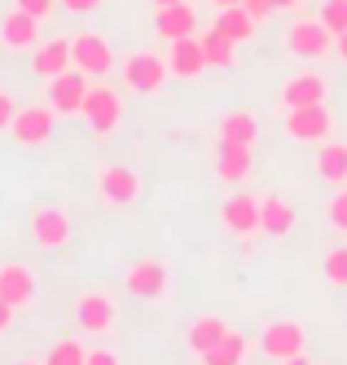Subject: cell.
Returning <instances> with one entry per match:
<instances>
[{"label": "cell", "instance_id": "obj_1", "mask_svg": "<svg viewBox=\"0 0 347 365\" xmlns=\"http://www.w3.org/2000/svg\"><path fill=\"white\" fill-rule=\"evenodd\" d=\"M172 80V71H167V53H154V48H137V53H128L123 58V84L128 93H137V97H154V93H163V84Z\"/></svg>", "mask_w": 347, "mask_h": 365}, {"label": "cell", "instance_id": "obj_2", "mask_svg": "<svg viewBox=\"0 0 347 365\" xmlns=\"http://www.w3.org/2000/svg\"><path fill=\"white\" fill-rule=\"evenodd\" d=\"M84 119H88V128H93V137L97 141H105V137H115V128L123 123V97L110 88V84H93L88 88V97H84Z\"/></svg>", "mask_w": 347, "mask_h": 365}, {"label": "cell", "instance_id": "obj_3", "mask_svg": "<svg viewBox=\"0 0 347 365\" xmlns=\"http://www.w3.org/2000/svg\"><path fill=\"white\" fill-rule=\"evenodd\" d=\"M286 44H290V53H295V58H304V62H321V58L334 53V31L326 27L321 18H299V22H290Z\"/></svg>", "mask_w": 347, "mask_h": 365}, {"label": "cell", "instance_id": "obj_4", "mask_svg": "<svg viewBox=\"0 0 347 365\" xmlns=\"http://www.w3.org/2000/svg\"><path fill=\"white\" fill-rule=\"evenodd\" d=\"M281 128H286V137H290V141H299V145H326V141H330V133H334V119H330L326 101H321V106L286 110Z\"/></svg>", "mask_w": 347, "mask_h": 365}, {"label": "cell", "instance_id": "obj_5", "mask_svg": "<svg viewBox=\"0 0 347 365\" xmlns=\"http://www.w3.org/2000/svg\"><path fill=\"white\" fill-rule=\"evenodd\" d=\"M304 344H308L304 322H290V317L269 322V326L259 330V352L269 356L273 365H277V361H290V356H304Z\"/></svg>", "mask_w": 347, "mask_h": 365}, {"label": "cell", "instance_id": "obj_6", "mask_svg": "<svg viewBox=\"0 0 347 365\" xmlns=\"http://www.w3.org/2000/svg\"><path fill=\"white\" fill-rule=\"evenodd\" d=\"M71 62H75V71H84L88 80H105L110 66H115V48H110V40L97 36V31H79L71 40Z\"/></svg>", "mask_w": 347, "mask_h": 365}, {"label": "cell", "instance_id": "obj_7", "mask_svg": "<svg viewBox=\"0 0 347 365\" xmlns=\"http://www.w3.org/2000/svg\"><path fill=\"white\" fill-rule=\"evenodd\" d=\"M97 198L105 207H132L141 198V176L123 163H105L97 168Z\"/></svg>", "mask_w": 347, "mask_h": 365}, {"label": "cell", "instance_id": "obj_8", "mask_svg": "<svg viewBox=\"0 0 347 365\" xmlns=\"http://www.w3.org/2000/svg\"><path fill=\"white\" fill-rule=\"evenodd\" d=\"M53 123H58V110H53V106H18L9 137L18 145H26V150H36V145L53 141Z\"/></svg>", "mask_w": 347, "mask_h": 365}, {"label": "cell", "instance_id": "obj_9", "mask_svg": "<svg viewBox=\"0 0 347 365\" xmlns=\"http://www.w3.org/2000/svg\"><path fill=\"white\" fill-rule=\"evenodd\" d=\"M330 93V80L321 71H299L290 75V80H281V93H277V106L281 110H299V106H321Z\"/></svg>", "mask_w": 347, "mask_h": 365}, {"label": "cell", "instance_id": "obj_10", "mask_svg": "<svg viewBox=\"0 0 347 365\" xmlns=\"http://www.w3.org/2000/svg\"><path fill=\"white\" fill-rule=\"evenodd\" d=\"M26 229H31V242L44 247V251H58L71 242V216L62 212L58 202H44L31 212V220H26Z\"/></svg>", "mask_w": 347, "mask_h": 365}, {"label": "cell", "instance_id": "obj_11", "mask_svg": "<svg viewBox=\"0 0 347 365\" xmlns=\"http://www.w3.org/2000/svg\"><path fill=\"white\" fill-rule=\"evenodd\" d=\"M167 282H172V273H167L163 259H137V264H128V273H123L128 295L150 299V304L167 295Z\"/></svg>", "mask_w": 347, "mask_h": 365}, {"label": "cell", "instance_id": "obj_12", "mask_svg": "<svg viewBox=\"0 0 347 365\" xmlns=\"http://www.w3.org/2000/svg\"><path fill=\"white\" fill-rule=\"evenodd\" d=\"M75 322L84 334H110L115 322H119V308L110 295H101V291H84L75 299Z\"/></svg>", "mask_w": 347, "mask_h": 365}, {"label": "cell", "instance_id": "obj_13", "mask_svg": "<svg viewBox=\"0 0 347 365\" xmlns=\"http://www.w3.org/2000/svg\"><path fill=\"white\" fill-rule=\"evenodd\" d=\"M88 75L84 71H62L58 80H48V106L58 115H84V97H88Z\"/></svg>", "mask_w": 347, "mask_h": 365}, {"label": "cell", "instance_id": "obj_14", "mask_svg": "<svg viewBox=\"0 0 347 365\" xmlns=\"http://www.w3.org/2000/svg\"><path fill=\"white\" fill-rule=\"evenodd\" d=\"M220 225L233 238H251L259 233V194H229L220 207Z\"/></svg>", "mask_w": 347, "mask_h": 365}, {"label": "cell", "instance_id": "obj_15", "mask_svg": "<svg viewBox=\"0 0 347 365\" xmlns=\"http://www.w3.org/2000/svg\"><path fill=\"white\" fill-rule=\"evenodd\" d=\"M40 27H44L40 18H31L26 9L14 5L5 18H0V44L14 48V53H31V48L40 44Z\"/></svg>", "mask_w": 347, "mask_h": 365}, {"label": "cell", "instance_id": "obj_16", "mask_svg": "<svg viewBox=\"0 0 347 365\" xmlns=\"http://www.w3.org/2000/svg\"><path fill=\"white\" fill-rule=\"evenodd\" d=\"M71 40H40L31 48V80H58L62 71H71Z\"/></svg>", "mask_w": 347, "mask_h": 365}, {"label": "cell", "instance_id": "obj_17", "mask_svg": "<svg viewBox=\"0 0 347 365\" xmlns=\"http://www.w3.org/2000/svg\"><path fill=\"white\" fill-rule=\"evenodd\" d=\"M167 71L176 80H198L207 71V53H202V40L185 36V40H172L167 44Z\"/></svg>", "mask_w": 347, "mask_h": 365}, {"label": "cell", "instance_id": "obj_18", "mask_svg": "<svg viewBox=\"0 0 347 365\" xmlns=\"http://www.w3.org/2000/svg\"><path fill=\"white\" fill-rule=\"evenodd\" d=\"M259 233H269V238L295 233V207L281 194H259Z\"/></svg>", "mask_w": 347, "mask_h": 365}, {"label": "cell", "instance_id": "obj_19", "mask_svg": "<svg viewBox=\"0 0 347 365\" xmlns=\"http://www.w3.org/2000/svg\"><path fill=\"white\" fill-rule=\"evenodd\" d=\"M154 31L163 36L167 44H172V40H185V36H194V31H198V9L190 5V0H180V5H167V9H158Z\"/></svg>", "mask_w": 347, "mask_h": 365}, {"label": "cell", "instance_id": "obj_20", "mask_svg": "<svg viewBox=\"0 0 347 365\" xmlns=\"http://www.w3.org/2000/svg\"><path fill=\"white\" fill-rule=\"evenodd\" d=\"M0 299L14 304V308H26L36 299V277L26 264H0Z\"/></svg>", "mask_w": 347, "mask_h": 365}, {"label": "cell", "instance_id": "obj_21", "mask_svg": "<svg viewBox=\"0 0 347 365\" xmlns=\"http://www.w3.org/2000/svg\"><path fill=\"white\" fill-rule=\"evenodd\" d=\"M255 159H251V145H233V141H220V154H216V176L229 180V185H242L251 176Z\"/></svg>", "mask_w": 347, "mask_h": 365}, {"label": "cell", "instance_id": "obj_22", "mask_svg": "<svg viewBox=\"0 0 347 365\" xmlns=\"http://www.w3.org/2000/svg\"><path fill=\"white\" fill-rule=\"evenodd\" d=\"M224 334H229V322H224V317H216V312H207V317H198L190 330H185V344H190V352H194V356H207V352L216 348Z\"/></svg>", "mask_w": 347, "mask_h": 365}, {"label": "cell", "instance_id": "obj_23", "mask_svg": "<svg viewBox=\"0 0 347 365\" xmlns=\"http://www.w3.org/2000/svg\"><path fill=\"white\" fill-rule=\"evenodd\" d=\"M316 176L330 180V185H347V141H326L316 145Z\"/></svg>", "mask_w": 347, "mask_h": 365}, {"label": "cell", "instance_id": "obj_24", "mask_svg": "<svg viewBox=\"0 0 347 365\" xmlns=\"http://www.w3.org/2000/svg\"><path fill=\"white\" fill-rule=\"evenodd\" d=\"M216 133H220V141H233V145H255L259 119H255L251 110H229V115H220Z\"/></svg>", "mask_w": 347, "mask_h": 365}, {"label": "cell", "instance_id": "obj_25", "mask_svg": "<svg viewBox=\"0 0 347 365\" xmlns=\"http://www.w3.org/2000/svg\"><path fill=\"white\" fill-rule=\"evenodd\" d=\"M224 40H233V44H242V40H251L255 36V27L259 22L242 9V5H229V9H216V22H211Z\"/></svg>", "mask_w": 347, "mask_h": 365}, {"label": "cell", "instance_id": "obj_26", "mask_svg": "<svg viewBox=\"0 0 347 365\" xmlns=\"http://www.w3.org/2000/svg\"><path fill=\"white\" fill-rule=\"evenodd\" d=\"M198 40H202V53H207V66H220V71H229V66L237 62V44H233V40H224V36H220L216 27H207V31H202Z\"/></svg>", "mask_w": 347, "mask_h": 365}, {"label": "cell", "instance_id": "obj_27", "mask_svg": "<svg viewBox=\"0 0 347 365\" xmlns=\"http://www.w3.org/2000/svg\"><path fill=\"white\" fill-rule=\"evenodd\" d=\"M202 365H242L247 361V334H237V330H229L216 348H211L207 356H198Z\"/></svg>", "mask_w": 347, "mask_h": 365}, {"label": "cell", "instance_id": "obj_28", "mask_svg": "<svg viewBox=\"0 0 347 365\" xmlns=\"http://www.w3.org/2000/svg\"><path fill=\"white\" fill-rule=\"evenodd\" d=\"M84 361H88V348L79 339H58L53 352L44 356V365H84Z\"/></svg>", "mask_w": 347, "mask_h": 365}, {"label": "cell", "instance_id": "obj_29", "mask_svg": "<svg viewBox=\"0 0 347 365\" xmlns=\"http://www.w3.org/2000/svg\"><path fill=\"white\" fill-rule=\"evenodd\" d=\"M321 277H326L330 286H338V291H347V242L334 247V251L321 259Z\"/></svg>", "mask_w": 347, "mask_h": 365}, {"label": "cell", "instance_id": "obj_30", "mask_svg": "<svg viewBox=\"0 0 347 365\" xmlns=\"http://www.w3.org/2000/svg\"><path fill=\"white\" fill-rule=\"evenodd\" d=\"M316 18H321L326 27L334 31V36H343V31H347V0H326V5H321V14H316Z\"/></svg>", "mask_w": 347, "mask_h": 365}, {"label": "cell", "instance_id": "obj_31", "mask_svg": "<svg viewBox=\"0 0 347 365\" xmlns=\"http://www.w3.org/2000/svg\"><path fill=\"white\" fill-rule=\"evenodd\" d=\"M330 225H334V233H347V185H338V194L330 198Z\"/></svg>", "mask_w": 347, "mask_h": 365}, {"label": "cell", "instance_id": "obj_32", "mask_svg": "<svg viewBox=\"0 0 347 365\" xmlns=\"http://www.w3.org/2000/svg\"><path fill=\"white\" fill-rule=\"evenodd\" d=\"M14 115H18V101L9 88H0V133H9L14 128Z\"/></svg>", "mask_w": 347, "mask_h": 365}, {"label": "cell", "instance_id": "obj_33", "mask_svg": "<svg viewBox=\"0 0 347 365\" xmlns=\"http://www.w3.org/2000/svg\"><path fill=\"white\" fill-rule=\"evenodd\" d=\"M14 5H18V9H26L31 18H40V22H48V14L58 9V0H14Z\"/></svg>", "mask_w": 347, "mask_h": 365}, {"label": "cell", "instance_id": "obj_34", "mask_svg": "<svg viewBox=\"0 0 347 365\" xmlns=\"http://www.w3.org/2000/svg\"><path fill=\"white\" fill-rule=\"evenodd\" d=\"M242 9H247L255 22H264L269 14H277V5H273V0H242Z\"/></svg>", "mask_w": 347, "mask_h": 365}, {"label": "cell", "instance_id": "obj_35", "mask_svg": "<svg viewBox=\"0 0 347 365\" xmlns=\"http://www.w3.org/2000/svg\"><path fill=\"white\" fill-rule=\"evenodd\" d=\"M84 365H119V352L115 348H88V361Z\"/></svg>", "mask_w": 347, "mask_h": 365}, {"label": "cell", "instance_id": "obj_36", "mask_svg": "<svg viewBox=\"0 0 347 365\" xmlns=\"http://www.w3.org/2000/svg\"><path fill=\"white\" fill-rule=\"evenodd\" d=\"M58 5H62L66 14H97L101 0H58Z\"/></svg>", "mask_w": 347, "mask_h": 365}, {"label": "cell", "instance_id": "obj_37", "mask_svg": "<svg viewBox=\"0 0 347 365\" xmlns=\"http://www.w3.org/2000/svg\"><path fill=\"white\" fill-rule=\"evenodd\" d=\"M14 312H18L14 304H5V299H0V334H5V330L14 326Z\"/></svg>", "mask_w": 347, "mask_h": 365}, {"label": "cell", "instance_id": "obj_38", "mask_svg": "<svg viewBox=\"0 0 347 365\" xmlns=\"http://www.w3.org/2000/svg\"><path fill=\"white\" fill-rule=\"evenodd\" d=\"M334 58H338V62H347V31H343V36H334Z\"/></svg>", "mask_w": 347, "mask_h": 365}, {"label": "cell", "instance_id": "obj_39", "mask_svg": "<svg viewBox=\"0 0 347 365\" xmlns=\"http://www.w3.org/2000/svg\"><path fill=\"white\" fill-rule=\"evenodd\" d=\"M273 5H277V9H281V14H295V9H299V5H304V0H273Z\"/></svg>", "mask_w": 347, "mask_h": 365}, {"label": "cell", "instance_id": "obj_40", "mask_svg": "<svg viewBox=\"0 0 347 365\" xmlns=\"http://www.w3.org/2000/svg\"><path fill=\"white\" fill-rule=\"evenodd\" d=\"M216 9H229V5H242V0H211Z\"/></svg>", "mask_w": 347, "mask_h": 365}, {"label": "cell", "instance_id": "obj_41", "mask_svg": "<svg viewBox=\"0 0 347 365\" xmlns=\"http://www.w3.org/2000/svg\"><path fill=\"white\" fill-rule=\"evenodd\" d=\"M277 365H308L304 356H290V361H277Z\"/></svg>", "mask_w": 347, "mask_h": 365}, {"label": "cell", "instance_id": "obj_42", "mask_svg": "<svg viewBox=\"0 0 347 365\" xmlns=\"http://www.w3.org/2000/svg\"><path fill=\"white\" fill-rule=\"evenodd\" d=\"M154 5H158V9H167V5H180V0H154Z\"/></svg>", "mask_w": 347, "mask_h": 365}, {"label": "cell", "instance_id": "obj_43", "mask_svg": "<svg viewBox=\"0 0 347 365\" xmlns=\"http://www.w3.org/2000/svg\"><path fill=\"white\" fill-rule=\"evenodd\" d=\"M18 365H44V361H18Z\"/></svg>", "mask_w": 347, "mask_h": 365}]
</instances>
